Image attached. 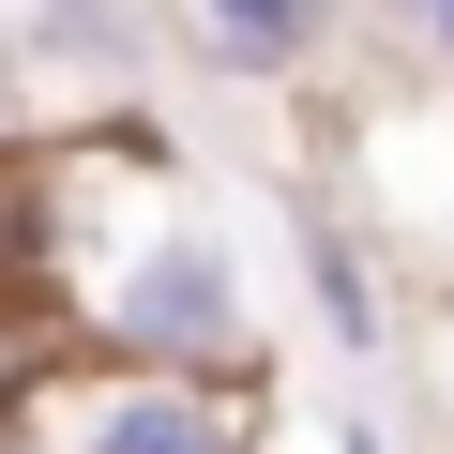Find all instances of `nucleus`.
Wrapping results in <instances>:
<instances>
[{
  "mask_svg": "<svg viewBox=\"0 0 454 454\" xmlns=\"http://www.w3.org/2000/svg\"><path fill=\"white\" fill-rule=\"evenodd\" d=\"M303 288H318V333H333L348 364H379V333H394V303H379V273H364V227H333V212H303Z\"/></svg>",
  "mask_w": 454,
  "mask_h": 454,
  "instance_id": "nucleus-5",
  "label": "nucleus"
},
{
  "mask_svg": "<svg viewBox=\"0 0 454 454\" xmlns=\"http://www.w3.org/2000/svg\"><path fill=\"white\" fill-rule=\"evenodd\" d=\"M333 16H348V0H182L197 61H212V76H243V91L318 76V61H333Z\"/></svg>",
  "mask_w": 454,
  "mask_h": 454,
  "instance_id": "nucleus-3",
  "label": "nucleus"
},
{
  "mask_svg": "<svg viewBox=\"0 0 454 454\" xmlns=\"http://www.w3.org/2000/svg\"><path fill=\"white\" fill-rule=\"evenodd\" d=\"M91 333H106L121 379H227V364H258L243 258H227L212 227H137V243H106V273H91Z\"/></svg>",
  "mask_w": 454,
  "mask_h": 454,
  "instance_id": "nucleus-1",
  "label": "nucleus"
},
{
  "mask_svg": "<svg viewBox=\"0 0 454 454\" xmlns=\"http://www.w3.org/2000/svg\"><path fill=\"white\" fill-rule=\"evenodd\" d=\"M16 454H243V424L197 379H91V394L31 379V439Z\"/></svg>",
  "mask_w": 454,
  "mask_h": 454,
  "instance_id": "nucleus-2",
  "label": "nucleus"
},
{
  "mask_svg": "<svg viewBox=\"0 0 454 454\" xmlns=\"http://www.w3.org/2000/svg\"><path fill=\"white\" fill-rule=\"evenodd\" d=\"M333 454H394V439H379V424H364V409H348V424H333Z\"/></svg>",
  "mask_w": 454,
  "mask_h": 454,
  "instance_id": "nucleus-7",
  "label": "nucleus"
},
{
  "mask_svg": "<svg viewBox=\"0 0 454 454\" xmlns=\"http://www.w3.org/2000/svg\"><path fill=\"white\" fill-rule=\"evenodd\" d=\"M394 16H424V61H454V0H394Z\"/></svg>",
  "mask_w": 454,
  "mask_h": 454,
  "instance_id": "nucleus-6",
  "label": "nucleus"
},
{
  "mask_svg": "<svg viewBox=\"0 0 454 454\" xmlns=\"http://www.w3.org/2000/svg\"><path fill=\"white\" fill-rule=\"evenodd\" d=\"M16 61H31V76H106V91H137L152 31H137V0H16Z\"/></svg>",
  "mask_w": 454,
  "mask_h": 454,
  "instance_id": "nucleus-4",
  "label": "nucleus"
}]
</instances>
